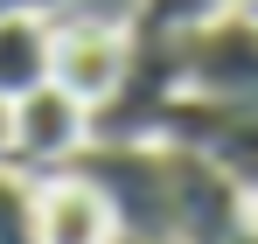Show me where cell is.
Listing matches in <instances>:
<instances>
[{"label":"cell","instance_id":"10","mask_svg":"<svg viewBox=\"0 0 258 244\" xmlns=\"http://www.w3.org/2000/svg\"><path fill=\"white\" fill-rule=\"evenodd\" d=\"M0 244H35V174L0 167Z\"/></svg>","mask_w":258,"mask_h":244},{"label":"cell","instance_id":"11","mask_svg":"<svg viewBox=\"0 0 258 244\" xmlns=\"http://www.w3.org/2000/svg\"><path fill=\"white\" fill-rule=\"evenodd\" d=\"M77 0H0V14H63Z\"/></svg>","mask_w":258,"mask_h":244},{"label":"cell","instance_id":"15","mask_svg":"<svg viewBox=\"0 0 258 244\" xmlns=\"http://www.w3.org/2000/svg\"><path fill=\"white\" fill-rule=\"evenodd\" d=\"M251 209H258V196H251Z\"/></svg>","mask_w":258,"mask_h":244},{"label":"cell","instance_id":"12","mask_svg":"<svg viewBox=\"0 0 258 244\" xmlns=\"http://www.w3.org/2000/svg\"><path fill=\"white\" fill-rule=\"evenodd\" d=\"M0 167H7V105H0Z\"/></svg>","mask_w":258,"mask_h":244},{"label":"cell","instance_id":"4","mask_svg":"<svg viewBox=\"0 0 258 244\" xmlns=\"http://www.w3.org/2000/svg\"><path fill=\"white\" fill-rule=\"evenodd\" d=\"M84 140H91V105L70 98L56 77L35 84V91H21V98L7 105V167H21V174L70 167L84 154Z\"/></svg>","mask_w":258,"mask_h":244},{"label":"cell","instance_id":"7","mask_svg":"<svg viewBox=\"0 0 258 244\" xmlns=\"http://www.w3.org/2000/svg\"><path fill=\"white\" fill-rule=\"evenodd\" d=\"M35 244H119L112 203L91 189L77 167L35 174Z\"/></svg>","mask_w":258,"mask_h":244},{"label":"cell","instance_id":"8","mask_svg":"<svg viewBox=\"0 0 258 244\" xmlns=\"http://www.w3.org/2000/svg\"><path fill=\"white\" fill-rule=\"evenodd\" d=\"M49 35H56L49 14H0V105L49 84Z\"/></svg>","mask_w":258,"mask_h":244},{"label":"cell","instance_id":"3","mask_svg":"<svg viewBox=\"0 0 258 244\" xmlns=\"http://www.w3.org/2000/svg\"><path fill=\"white\" fill-rule=\"evenodd\" d=\"M161 140L203 154L223 181H237L244 196H258V105L210 98V91H181L168 105V119H161Z\"/></svg>","mask_w":258,"mask_h":244},{"label":"cell","instance_id":"13","mask_svg":"<svg viewBox=\"0 0 258 244\" xmlns=\"http://www.w3.org/2000/svg\"><path fill=\"white\" fill-rule=\"evenodd\" d=\"M119 244H168V237H119Z\"/></svg>","mask_w":258,"mask_h":244},{"label":"cell","instance_id":"9","mask_svg":"<svg viewBox=\"0 0 258 244\" xmlns=\"http://www.w3.org/2000/svg\"><path fill=\"white\" fill-rule=\"evenodd\" d=\"M237 0H133L126 28L133 35H188V28H203L216 14H230Z\"/></svg>","mask_w":258,"mask_h":244},{"label":"cell","instance_id":"14","mask_svg":"<svg viewBox=\"0 0 258 244\" xmlns=\"http://www.w3.org/2000/svg\"><path fill=\"white\" fill-rule=\"evenodd\" d=\"M237 7H244V14H251V21H258V0H237Z\"/></svg>","mask_w":258,"mask_h":244},{"label":"cell","instance_id":"2","mask_svg":"<svg viewBox=\"0 0 258 244\" xmlns=\"http://www.w3.org/2000/svg\"><path fill=\"white\" fill-rule=\"evenodd\" d=\"M188 91L181 77V35H133L119 84L91 105V140L98 147H133V140H161L168 105Z\"/></svg>","mask_w":258,"mask_h":244},{"label":"cell","instance_id":"6","mask_svg":"<svg viewBox=\"0 0 258 244\" xmlns=\"http://www.w3.org/2000/svg\"><path fill=\"white\" fill-rule=\"evenodd\" d=\"M56 21V35H49V77L63 84L70 98H84V105H98L112 84H119V70H126V49H133V28L126 21H105V14H49Z\"/></svg>","mask_w":258,"mask_h":244},{"label":"cell","instance_id":"1","mask_svg":"<svg viewBox=\"0 0 258 244\" xmlns=\"http://www.w3.org/2000/svg\"><path fill=\"white\" fill-rule=\"evenodd\" d=\"M70 167L112 203L119 237H168L174 244V147L168 140H133V147L84 140V154Z\"/></svg>","mask_w":258,"mask_h":244},{"label":"cell","instance_id":"5","mask_svg":"<svg viewBox=\"0 0 258 244\" xmlns=\"http://www.w3.org/2000/svg\"><path fill=\"white\" fill-rule=\"evenodd\" d=\"M181 77H188V91L258 105V21L244 7H230L203 28H188L181 35Z\"/></svg>","mask_w":258,"mask_h":244}]
</instances>
